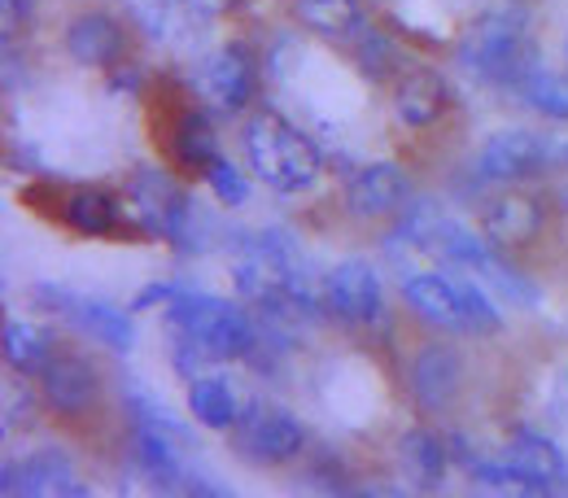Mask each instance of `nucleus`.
Listing matches in <instances>:
<instances>
[{
  "instance_id": "1",
  "label": "nucleus",
  "mask_w": 568,
  "mask_h": 498,
  "mask_svg": "<svg viewBox=\"0 0 568 498\" xmlns=\"http://www.w3.org/2000/svg\"><path fill=\"white\" fill-rule=\"evenodd\" d=\"M459 67L498 88H520L538 71V49L529 40V13L516 4L481 13L459 40Z\"/></svg>"
},
{
  "instance_id": "2",
  "label": "nucleus",
  "mask_w": 568,
  "mask_h": 498,
  "mask_svg": "<svg viewBox=\"0 0 568 498\" xmlns=\"http://www.w3.org/2000/svg\"><path fill=\"white\" fill-rule=\"evenodd\" d=\"M166 324L175 328V337L193 342L211 358H254L258 350V324L241 306L211 297V293L180 288L166 302Z\"/></svg>"
},
{
  "instance_id": "3",
  "label": "nucleus",
  "mask_w": 568,
  "mask_h": 498,
  "mask_svg": "<svg viewBox=\"0 0 568 498\" xmlns=\"http://www.w3.org/2000/svg\"><path fill=\"white\" fill-rule=\"evenodd\" d=\"M245 157L254 166V175L276 189V193H302L315 184L320 175V149L306 141L293 123H284L281 114L263 110L245 123Z\"/></svg>"
},
{
  "instance_id": "4",
  "label": "nucleus",
  "mask_w": 568,
  "mask_h": 498,
  "mask_svg": "<svg viewBox=\"0 0 568 498\" xmlns=\"http://www.w3.org/2000/svg\"><path fill=\"white\" fill-rule=\"evenodd\" d=\"M407 306L442 333H468V337H495L503 328V315L490 302V293L477 281H455V276H412L407 285Z\"/></svg>"
},
{
  "instance_id": "5",
  "label": "nucleus",
  "mask_w": 568,
  "mask_h": 498,
  "mask_svg": "<svg viewBox=\"0 0 568 498\" xmlns=\"http://www.w3.org/2000/svg\"><path fill=\"white\" fill-rule=\"evenodd\" d=\"M551 166H568V136H542L529 128H503L477 153V175L490 184L534 180Z\"/></svg>"
},
{
  "instance_id": "6",
  "label": "nucleus",
  "mask_w": 568,
  "mask_h": 498,
  "mask_svg": "<svg viewBox=\"0 0 568 498\" xmlns=\"http://www.w3.org/2000/svg\"><path fill=\"white\" fill-rule=\"evenodd\" d=\"M232 446L245 464L254 468H281V464H293L302 450H306V428L297 425L284 407H263L254 403L236 428H232Z\"/></svg>"
},
{
  "instance_id": "7",
  "label": "nucleus",
  "mask_w": 568,
  "mask_h": 498,
  "mask_svg": "<svg viewBox=\"0 0 568 498\" xmlns=\"http://www.w3.org/2000/svg\"><path fill=\"white\" fill-rule=\"evenodd\" d=\"M128 223L141 227L144 236L175 241L180 223L193 211V197L166 175V171H136L128 184Z\"/></svg>"
},
{
  "instance_id": "8",
  "label": "nucleus",
  "mask_w": 568,
  "mask_h": 498,
  "mask_svg": "<svg viewBox=\"0 0 568 498\" xmlns=\"http://www.w3.org/2000/svg\"><path fill=\"white\" fill-rule=\"evenodd\" d=\"M31 293H36V302H44V311L71 319L83 337H92V342H101L110 350H132L136 328H132L128 311H119V306H110L101 297H83V293H71V288L58 285H36Z\"/></svg>"
},
{
  "instance_id": "9",
  "label": "nucleus",
  "mask_w": 568,
  "mask_h": 498,
  "mask_svg": "<svg viewBox=\"0 0 568 498\" xmlns=\"http://www.w3.org/2000/svg\"><path fill=\"white\" fill-rule=\"evenodd\" d=\"M324 302L328 315H337L351 328H372L385 315V293H381V276L367 258H346L324 276Z\"/></svg>"
},
{
  "instance_id": "10",
  "label": "nucleus",
  "mask_w": 568,
  "mask_h": 498,
  "mask_svg": "<svg viewBox=\"0 0 568 498\" xmlns=\"http://www.w3.org/2000/svg\"><path fill=\"white\" fill-rule=\"evenodd\" d=\"M507 464L520 477V490H529V495H568V459L547 433L516 428L507 437Z\"/></svg>"
},
{
  "instance_id": "11",
  "label": "nucleus",
  "mask_w": 568,
  "mask_h": 498,
  "mask_svg": "<svg viewBox=\"0 0 568 498\" xmlns=\"http://www.w3.org/2000/svg\"><path fill=\"white\" fill-rule=\"evenodd\" d=\"M197 88H202V96H206L211 105L227 110V114L245 110V105L254 101V88H258L254 53H250L245 44H223L219 53H211V58L202 62Z\"/></svg>"
},
{
  "instance_id": "12",
  "label": "nucleus",
  "mask_w": 568,
  "mask_h": 498,
  "mask_svg": "<svg viewBox=\"0 0 568 498\" xmlns=\"http://www.w3.org/2000/svg\"><path fill=\"white\" fill-rule=\"evenodd\" d=\"M407 385H412V398L420 403V411L442 416V411H450V407L459 403V394H464V358H459L455 346L433 342V346H425V350L416 355Z\"/></svg>"
},
{
  "instance_id": "13",
  "label": "nucleus",
  "mask_w": 568,
  "mask_h": 498,
  "mask_svg": "<svg viewBox=\"0 0 568 498\" xmlns=\"http://www.w3.org/2000/svg\"><path fill=\"white\" fill-rule=\"evenodd\" d=\"M67 53H71L79 67H92V71H110L128 58V31L114 13L105 9H83L74 13L71 27H67Z\"/></svg>"
},
{
  "instance_id": "14",
  "label": "nucleus",
  "mask_w": 568,
  "mask_h": 498,
  "mask_svg": "<svg viewBox=\"0 0 568 498\" xmlns=\"http://www.w3.org/2000/svg\"><path fill=\"white\" fill-rule=\"evenodd\" d=\"M4 495H27V498H44V495H88V486H79L74 477V464L67 450L58 446H44L36 455H27L22 464H4Z\"/></svg>"
},
{
  "instance_id": "15",
  "label": "nucleus",
  "mask_w": 568,
  "mask_h": 498,
  "mask_svg": "<svg viewBox=\"0 0 568 498\" xmlns=\"http://www.w3.org/2000/svg\"><path fill=\"white\" fill-rule=\"evenodd\" d=\"M101 394V376L83 355H53L40 367V398L58 411V416H83L92 411Z\"/></svg>"
},
{
  "instance_id": "16",
  "label": "nucleus",
  "mask_w": 568,
  "mask_h": 498,
  "mask_svg": "<svg viewBox=\"0 0 568 498\" xmlns=\"http://www.w3.org/2000/svg\"><path fill=\"white\" fill-rule=\"evenodd\" d=\"M407 206H412V184L394 162H372L346 184V211L355 218H389Z\"/></svg>"
},
{
  "instance_id": "17",
  "label": "nucleus",
  "mask_w": 568,
  "mask_h": 498,
  "mask_svg": "<svg viewBox=\"0 0 568 498\" xmlns=\"http://www.w3.org/2000/svg\"><path fill=\"white\" fill-rule=\"evenodd\" d=\"M450 105V88L446 79L433 71V67H412V71L398 74V88H394V114L407 123V128H433Z\"/></svg>"
},
{
  "instance_id": "18",
  "label": "nucleus",
  "mask_w": 568,
  "mask_h": 498,
  "mask_svg": "<svg viewBox=\"0 0 568 498\" xmlns=\"http://www.w3.org/2000/svg\"><path fill=\"white\" fill-rule=\"evenodd\" d=\"M542 206L525 193H503L481 211V232L490 245H529L542 232Z\"/></svg>"
},
{
  "instance_id": "19",
  "label": "nucleus",
  "mask_w": 568,
  "mask_h": 498,
  "mask_svg": "<svg viewBox=\"0 0 568 498\" xmlns=\"http://www.w3.org/2000/svg\"><path fill=\"white\" fill-rule=\"evenodd\" d=\"M62 223L79 232V236H114L123 223H128V211H123V202L114 197V193H105V189H88V184H79L71 189L67 197H62Z\"/></svg>"
},
{
  "instance_id": "20",
  "label": "nucleus",
  "mask_w": 568,
  "mask_h": 498,
  "mask_svg": "<svg viewBox=\"0 0 568 498\" xmlns=\"http://www.w3.org/2000/svg\"><path fill=\"white\" fill-rule=\"evenodd\" d=\"M166 153L175 166L193 171V175H206L211 162L219 157V141H214V128L211 119L202 110H180L171 123H166Z\"/></svg>"
},
{
  "instance_id": "21",
  "label": "nucleus",
  "mask_w": 568,
  "mask_h": 498,
  "mask_svg": "<svg viewBox=\"0 0 568 498\" xmlns=\"http://www.w3.org/2000/svg\"><path fill=\"white\" fill-rule=\"evenodd\" d=\"M398 459H403V472H407V481H412L416 490H442L450 446H446L437 433H428V428H412V433H403V441H398Z\"/></svg>"
},
{
  "instance_id": "22",
  "label": "nucleus",
  "mask_w": 568,
  "mask_h": 498,
  "mask_svg": "<svg viewBox=\"0 0 568 498\" xmlns=\"http://www.w3.org/2000/svg\"><path fill=\"white\" fill-rule=\"evenodd\" d=\"M189 416L206 428H236V420L245 416L241 411V394L227 376H197L189 380Z\"/></svg>"
},
{
  "instance_id": "23",
  "label": "nucleus",
  "mask_w": 568,
  "mask_h": 498,
  "mask_svg": "<svg viewBox=\"0 0 568 498\" xmlns=\"http://www.w3.org/2000/svg\"><path fill=\"white\" fill-rule=\"evenodd\" d=\"M58 355L53 350V333L31 324V319H9L4 324V363L22 376H40V367Z\"/></svg>"
},
{
  "instance_id": "24",
  "label": "nucleus",
  "mask_w": 568,
  "mask_h": 498,
  "mask_svg": "<svg viewBox=\"0 0 568 498\" xmlns=\"http://www.w3.org/2000/svg\"><path fill=\"white\" fill-rule=\"evenodd\" d=\"M293 4H297L302 27H311L315 35H328V40L358 35V27H363L355 0H293Z\"/></svg>"
},
{
  "instance_id": "25",
  "label": "nucleus",
  "mask_w": 568,
  "mask_h": 498,
  "mask_svg": "<svg viewBox=\"0 0 568 498\" xmlns=\"http://www.w3.org/2000/svg\"><path fill=\"white\" fill-rule=\"evenodd\" d=\"M355 62H358V71L367 74L372 83H385V79H394V74L412 71V67H407V58L398 53V44H394V40H385L381 31H358Z\"/></svg>"
},
{
  "instance_id": "26",
  "label": "nucleus",
  "mask_w": 568,
  "mask_h": 498,
  "mask_svg": "<svg viewBox=\"0 0 568 498\" xmlns=\"http://www.w3.org/2000/svg\"><path fill=\"white\" fill-rule=\"evenodd\" d=\"M520 96L538 110V114H547V119H556V123H568V79L556 71H538L529 74L525 83H520Z\"/></svg>"
},
{
  "instance_id": "27",
  "label": "nucleus",
  "mask_w": 568,
  "mask_h": 498,
  "mask_svg": "<svg viewBox=\"0 0 568 498\" xmlns=\"http://www.w3.org/2000/svg\"><path fill=\"white\" fill-rule=\"evenodd\" d=\"M477 281H486L490 288H498L503 297H511V302H520V306H534V302H538V288L529 285V281H525L516 267H507L498 254H495V263H490V267H486Z\"/></svg>"
},
{
  "instance_id": "28",
  "label": "nucleus",
  "mask_w": 568,
  "mask_h": 498,
  "mask_svg": "<svg viewBox=\"0 0 568 498\" xmlns=\"http://www.w3.org/2000/svg\"><path fill=\"white\" fill-rule=\"evenodd\" d=\"M206 180H211V189L227 202V206H241V202H250V184H245V175L219 153L211 162V171H206Z\"/></svg>"
},
{
  "instance_id": "29",
  "label": "nucleus",
  "mask_w": 568,
  "mask_h": 498,
  "mask_svg": "<svg viewBox=\"0 0 568 498\" xmlns=\"http://www.w3.org/2000/svg\"><path fill=\"white\" fill-rule=\"evenodd\" d=\"M175 293H180V285H149V288H141V293H136L132 311H149V306H158V302L166 306V302H171Z\"/></svg>"
},
{
  "instance_id": "30",
  "label": "nucleus",
  "mask_w": 568,
  "mask_h": 498,
  "mask_svg": "<svg viewBox=\"0 0 568 498\" xmlns=\"http://www.w3.org/2000/svg\"><path fill=\"white\" fill-rule=\"evenodd\" d=\"M547 407H551V416L568 425V372L565 376H556V385H551V398H547Z\"/></svg>"
},
{
  "instance_id": "31",
  "label": "nucleus",
  "mask_w": 568,
  "mask_h": 498,
  "mask_svg": "<svg viewBox=\"0 0 568 498\" xmlns=\"http://www.w3.org/2000/svg\"><path fill=\"white\" fill-rule=\"evenodd\" d=\"M31 9H36V0H4V13H9V18H18V13L27 18Z\"/></svg>"
},
{
  "instance_id": "32",
  "label": "nucleus",
  "mask_w": 568,
  "mask_h": 498,
  "mask_svg": "<svg viewBox=\"0 0 568 498\" xmlns=\"http://www.w3.org/2000/svg\"><path fill=\"white\" fill-rule=\"evenodd\" d=\"M560 202H565V211H568V189H565V193H560Z\"/></svg>"
},
{
  "instance_id": "33",
  "label": "nucleus",
  "mask_w": 568,
  "mask_h": 498,
  "mask_svg": "<svg viewBox=\"0 0 568 498\" xmlns=\"http://www.w3.org/2000/svg\"><path fill=\"white\" fill-rule=\"evenodd\" d=\"M565 62H568V35H565Z\"/></svg>"
}]
</instances>
